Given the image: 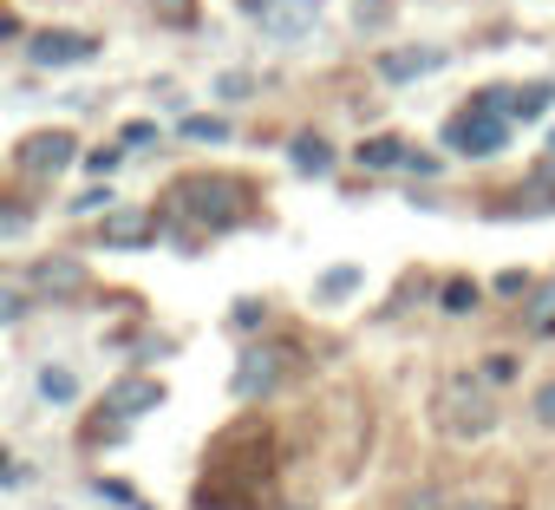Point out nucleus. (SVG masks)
I'll return each instance as SVG.
<instances>
[{"label": "nucleus", "instance_id": "f257e3e1", "mask_svg": "<svg viewBox=\"0 0 555 510\" xmlns=\"http://www.w3.org/2000/svg\"><path fill=\"white\" fill-rule=\"evenodd\" d=\"M438 425L451 432V438H490L496 432V399H490V380L477 373H451L444 386H438Z\"/></svg>", "mask_w": 555, "mask_h": 510}, {"label": "nucleus", "instance_id": "f03ea898", "mask_svg": "<svg viewBox=\"0 0 555 510\" xmlns=\"http://www.w3.org/2000/svg\"><path fill=\"white\" fill-rule=\"evenodd\" d=\"M496 99H503V92H477V99L444 125V144L464 151V157H496V151L509 144V125L496 118Z\"/></svg>", "mask_w": 555, "mask_h": 510}, {"label": "nucleus", "instance_id": "7ed1b4c3", "mask_svg": "<svg viewBox=\"0 0 555 510\" xmlns=\"http://www.w3.org/2000/svg\"><path fill=\"white\" fill-rule=\"evenodd\" d=\"M170 196H177L190 216H203L209 229H229V222H235V209H242V190H235L229 177H183Z\"/></svg>", "mask_w": 555, "mask_h": 510}, {"label": "nucleus", "instance_id": "20e7f679", "mask_svg": "<svg viewBox=\"0 0 555 510\" xmlns=\"http://www.w3.org/2000/svg\"><path fill=\"white\" fill-rule=\"evenodd\" d=\"M242 8L274 34V40H308L327 14V0H242Z\"/></svg>", "mask_w": 555, "mask_h": 510}, {"label": "nucleus", "instance_id": "39448f33", "mask_svg": "<svg viewBox=\"0 0 555 510\" xmlns=\"http://www.w3.org/2000/svg\"><path fill=\"white\" fill-rule=\"evenodd\" d=\"M282 373H288V354L282 347H248L229 386H235V399H268L274 386H282Z\"/></svg>", "mask_w": 555, "mask_h": 510}, {"label": "nucleus", "instance_id": "423d86ee", "mask_svg": "<svg viewBox=\"0 0 555 510\" xmlns=\"http://www.w3.org/2000/svg\"><path fill=\"white\" fill-rule=\"evenodd\" d=\"M73 157H79V138H73V131H34V138H21V151H14V164L34 170V177H53V170H66Z\"/></svg>", "mask_w": 555, "mask_h": 510}, {"label": "nucleus", "instance_id": "0eeeda50", "mask_svg": "<svg viewBox=\"0 0 555 510\" xmlns=\"http://www.w3.org/2000/svg\"><path fill=\"white\" fill-rule=\"evenodd\" d=\"M92 53H99V47H92L86 34H34V40H27V60H34V66H86Z\"/></svg>", "mask_w": 555, "mask_h": 510}, {"label": "nucleus", "instance_id": "6e6552de", "mask_svg": "<svg viewBox=\"0 0 555 510\" xmlns=\"http://www.w3.org/2000/svg\"><path fill=\"white\" fill-rule=\"evenodd\" d=\"M444 66V47H405V53H379V73L392 79V86H405V79H425V73H438Z\"/></svg>", "mask_w": 555, "mask_h": 510}, {"label": "nucleus", "instance_id": "1a4fd4ad", "mask_svg": "<svg viewBox=\"0 0 555 510\" xmlns=\"http://www.w3.org/2000/svg\"><path fill=\"white\" fill-rule=\"evenodd\" d=\"M40 295H79V282H86V269L73 263V255H47V263H34V276H27Z\"/></svg>", "mask_w": 555, "mask_h": 510}, {"label": "nucleus", "instance_id": "9d476101", "mask_svg": "<svg viewBox=\"0 0 555 510\" xmlns=\"http://www.w3.org/2000/svg\"><path fill=\"white\" fill-rule=\"evenodd\" d=\"M334 164V151H327V138H314V131H301L295 138V170H308V177H321Z\"/></svg>", "mask_w": 555, "mask_h": 510}, {"label": "nucleus", "instance_id": "9b49d317", "mask_svg": "<svg viewBox=\"0 0 555 510\" xmlns=\"http://www.w3.org/2000/svg\"><path fill=\"white\" fill-rule=\"evenodd\" d=\"M360 164H366V170H399V164H405V144H399V138H366V144H360Z\"/></svg>", "mask_w": 555, "mask_h": 510}, {"label": "nucleus", "instance_id": "f8f14e48", "mask_svg": "<svg viewBox=\"0 0 555 510\" xmlns=\"http://www.w3.org/2000/svg\"><path fill=\"white\" fill-rule=\"evenodd\" d=\"M105 242L125 248V242H151V216H105Z\"/></svg>", "mask_w": 555, "mask_h": 510}, {"label": "nucleus", "instance_id": "ddd939ff", "mask_svg": "<svg viewBox=\"0 0 555 510\" xmlns=\"http://www.w3.org/2000/svg\"><path fill=\"white\" fill-rule=\"evenodd\" d=\"M164 399V386L157 380H138V386H118L112 399H105V412H131V406H157Z\"/></svg>", "mask_w": 555, "mask_h": 510}, {"label": "nucleus", "instance_id": "4468645a", "mask_svg": "<svg viewBox=\"0 0 555 510\" xmlns=\"http://www.w3.org/2000/svg\"><path fill=\"white\" fill-rule=\"evenodd\" d=\"M27 308H34V282H0V328L21 321Z\"/></svg>", "mask_w": 555, "mask_h": 510}, {"label": "nucleus", "instance_id": "2eb2a0df", "mask_svg": "<svg viewBox=\"0 0 555 510\" xmlns=\"http://www.w3.org/2000/svg\"><path fill=\"white\" fill-rule=\"evenodd\" d=\"M529 328H535V334H555V282L529 295Z\"/></svg>", "mask_w": 555, "mask_h": 510}, {"label": "nucleus", "instance_id": "dca6fc26", "mask_svg": "<svg viewBox=\"0 0 555 510\" xmlns=\"http://www.w3.org/2000/svg\"><path fill=\"white\" fill-rule=\"evenodd\" d=\"M548 99H555V86H522L509 105H516V118H542V112H548Z\"/></svg>", "mask_w": 555, "mask_h": 510}, {"label": "nucleus", "instance_id": "f3484780", "mask_svg": "<svg viewBox=\"0 0 555 510\" xmlns=\"http://www.w3.org/2000/svg\"><path fill=\"white\" fill-rule=\"evenodd\" d=\"M353 289H360V269H327V276L314 282V295H321V302H334V295H353Z\"/></svg>", "mask_w": 555, "mask_h": 510}, {"label": "nucleus", "instance_id": "a211bd4d", "mask_svg": "<svg viewBox=\"0 0 555 510\" xmlns=\"http://www.w3.org/2000/svg\"><path fill=\"white\" fill-rule=\"evenodd\" d=\"M438 302H444V315H470V308H477V282H464V276H457V282H444V295H438Z\"/></svg>", "mask_w": 555, "mask_h": 510}, {"label": "nucleus", "instance_id": "6ab92c4d", "mask_svg": "<svg viewBox=\"0 0 555 510\" xmlns=\"http://www.w3.org/2000/svg\"><path fill=\"white\" fill-rule=\"evenodd\" d=\"M40 393H47V399H73V393H79V380H73L66 367H47V373H40Z\"/></svg>", "mask_w": 555, "mask_h": 510}, {"label": "nucleus", "instance_id": "aec40b11", "mask_svg": "<svg viewBox=\"0 0 555 510\" xmlns=\"http://www.w3.org/2000/svg\"><path fill=\"white\" fill-rule=\"evenodd\" d=\"M183 138H203V144H222V138H229V125H222V118H183Z\"/></svg>", "mask_w": 555, "mask_h": 510}, {"label": "nucleus", "instance_id": "412c9836", "mask_svg": "<svg viewBox=\"0 0 555 510\" xmlns=\"http://www.w3.org/2000/svg\"><path fill=\"white\" fill-rule=\"evenodd\" d=\"M27 222H34V209H27V203H0V235H21Z\"/></svg>", "mask_w": 555, "mask_h": 510}, {"label": "nucleus", "instance_id": "4be33fe9", "mask_svg": "<svg viewBox=\"0 0 555 510\" xmlns=\"http://www.w3.org/2000/svg\"><path fill=\"white\" fill-rule=\"evenodd\" d=\"M509 373H516V360H509V354H490V360H483V380H490V386H503Z\"/></svg>", "mask_w": 555, "mask_h": 510}, {"label": "nucleus", "instance_id": "5701e85b", "mask_svg": "<svg viewBox=\"0 0 555 510\" xmlns=\"http://www.w3.org/2000/svg\"><path fill=\"white\" fill-rule=\"evenodd\" d=\"M229 328H261V308H255V302H235V315H229Z\"/></svg>", "mask_w": 555, "mask_h": 510}, {"label": "nucleus", "instance_id": "b1692460", "mask_svg": "<svg viewBox=\"0 0 555 510\" xmlns=\"http://www.w3.org/2000/svg\"><path fill=\"white\" fill-rule=\"evenodd\" d=\"M535 419H542V425H555V380L535 393Z\"/></svg>", "mask_w": 555, "mask_h": 510}, {"label": "nucleus", "instance_id": "393cba45", "mask_svg": "<svg viewBox=\"0 0 555 510\" xmlns=\"http://www.w3.org/2000/svg\"><path fill=\"white\" fill-rule=\"evenodd\" d=\"M14 34H21V27H14V14H8V8H0V40H14Z\"/></svg>", "mask_w": 555, "mask_h": 510}, {"label": "nucleus", "instance_id": "a878e982", "mask_svg": "<svg viewBox=\"0 0 555 510\" xmlns=\"http://www.w3.org/2000/svg\"><path fill=\"white\" fill-rule=\"evenodd\" d=\"M457 510H496V503H483V497H477V503H457Z\"/></svg>", "mask_w": 555, "mask_h": 510}, {"label": "nucleus", "instance_id": "bb28decb", "mask_svg": "<svg viewBox=\"0 0 555 510\" xmlns=\"http://www.w3.org/2000/svg\"><path fill=\"white\" fill-rule=\"evenodd\" d=\"M548 144H555V131H548Z\"/></svg>", "mask_w": 555, "mask_h": 510}]
</instances>
